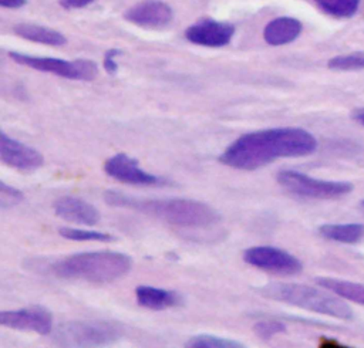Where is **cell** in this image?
I'll return each instance as SVG.
<instances>
[{
  "mask_svg": "<svg viewBox=\"0 0 364 348\" xmlns=\"http://www.w3.org/2000/svg\"><path fill=\"white\" fill-rule=\"evenodd\" d=\"M316 138L303 128H269L239 136L219 161L242 170L259 169L279 158H299L316 151Z\"/></svg>",
  "mask_w": 364,
  "mask_h": 348,
  "instance_id": "1",
  "label": "cell"
},
{
  "mask_svg": "<svg viewBox=\"0 0 364 348\" xmlns=\"http://www.w3.org/2000/svg\"><path fill=\"white\" fill-rule=\"evenodd\" d=\"M104 199L111 206L134 209L185 229H209L219 222L213 207L192 199H139L117 190L105 192Z\"/></svg>",
  "mask_w": 364,
  "mask_h": 348,
  "instance_id": "2",
  "label": "cell"
},
{
  "mask_svg": "<svg viewBox=\"0 0 364 348\" xmlns=\"http://www.w3.org/2000/svg\"><path fill=\"white\" fill-rule=\"evenodd\" d=\"M132 267L128 254L111 250L87 251L67 256L53 264V273L61 278L108 284L127 276Z\"/></svg>",
  "mask_w": 364,
  "mask_h": 348,
  "instance_id": "3",
  "label": "cell"
},
{
  "mask_svg": "<svg viewBox=\"0 0 364 348\" xmlns=\"http://www.w3.org/2000/svg\"><path fill=\"white\" fill-rule=\"evenodd\" d=\"M257 293L266 298L286 303L307 311L324 314L338 320H351L353 310L340 298L297 283H270L257 288Z\"/></svg>",
  "mask_w": 364,
  "mask_h": 348,
  "instance_id": "4",
  "label": "cell"
},
{
  "mask_svg": "<svg viewBox=\"0 0 364 348\" xmlns=\"http://www.w3.org/2000/svg\"><path fill=\"white\" fill-rule=\"evenodd\" d=\"M122 328L111 321H73L63 324L57 332V341L68 347H97L118 341Z\"/></svg>",
  "mask_w": 364,
  "mask_h": 348,
  "instance_id": "5",
  "label": "cell"
},
{
  "mask_svg": "<svg viewBox=\"0 0 364 348\" xmlns=\"http://www.w3.org/2000/svg\"><path fill=\"white\" fill-rule=\"evenodd\" d=\"M277 182L293 195L313 199H337L353 190V183L350 182L316 179L290 169L280 170Z\"/></svg>",
  "mask_w": 364,
  "mask_h": 348,
  "instance_id": "6",
  "label": "cell"
},
{
  "mask_svg": "<svg viewBox=\"0 0 364 348\" xmlns=\"http://www.w3.org/2000/svg\"><path fill=\"white\" fill-rule=\"evenodd\" d=\"M10 58L16 61L17 64L44 71L51 72L54 75H60L70 80H81V81H91L98 74V67L91 60H74L67 61L61 58H53V57H36V55H27L16 51L9 53Z\"/></svg>",
  "mask_w": 364,
  "mask_h": 348,
  "instance_id": "7",
  "label": "cell"
},
{
  "mask_svg": "<svg viewBox=\"0 0 364 348\" xmlns=\"http://www.w3.org/2000/svg\"><path fill=\"white\" fill-rule=\"evenodd\" d=\"M243 260L256 268L279 276H294L303 268L301 261L293 254L270 246H256L245 250Z\"/></svg>",
  "mask_w": 364,
  "mask_h": 348,
  "instance_id": "8",
  "label": "cell"
},
{
  "mask_svg": "<svg viewBox=\"0 0 364 348\" xmlns=\"http://www.w3.org/2000/svg\"><path fill=\"white\" fill-rule=\"evenodd\" d=\"M0 324L13 330L46 335L53 330V315L47 308L41 305H31L21 310L1 311Z\"/></svg>",
  "mask_w": 364,
  "mask_h": 348,
  "instance_id": "9",
  "label": "cell"
},
{
  "mask_svg": "<svg viewBox=\"0 0 364 348\" xmlns=\"http://www.w3.org/2000/svg\"><path fill=\"white\" fill-rule=\"evenodd\" d=\"M104 170L108 176L117 179L121 183L139 186H155L165 183L164 179L141 169L135 159L129 158L122 152L108 158L104 163Z\"/></svg>",
  "mask_w": 364,
  "mask_h": 348,
  "instance_id": "10",
  "label": "cell"
},
{
  "mask_svg": "<svg viewBox=\"0 0 364 348\" xmlns=\"http://www.w3.org/2000/svg\"><path fill=\"white\" fill-rule=\"evenodd\" d=\"M0 159L4 165L20 172H33L44 163V158L37 149L10 138L4 132L0 134Z\"/></svg>",
  "mask_w": 364,
  "mask_h": 348,
  "instance_id": "11",
  "label": "cell"
},
{
  "mask_svg": "<svg viewBox=\"0 0 364 348\" xmlns=\"http://www.w3.org/2000/svg\"><path fill=\"white\" fill-rule=\"evenodd\" d=\"M124 17L144 28H164L172 23V9L159 0H145L132 6Z\"/></svg>",
  "mask_w": 364,
  "mask_h": 348,
  "instance_id": "12",
  "label": "cell"
},
{
  "mask_svg": "<svg viewBox=\"0 0 364 348\" xmlns=\"http://www.w3.org/2000/svg\"><path fill=\"white\" fill-rule=\"evenodd\" d=\"M235 34V27L230 23L203 20L186 28L185 37L198 45L223 47L229 44Z\"/></svg>",
  "mask_w": 364,
  "mask_h": 348,
  "instance_id": "13",
  "label": "cell"
},
{
  "mask_svg": "<svg viewBox=\"0 0 364 348\" xmlns=\"http://www.w3.org/2000/svg\"><path fill=\"white\" fill-rule=\"evenodd\" d=\"M54 212L61 219L84 226H94L100 220L98 209L84 199L63 196L54 202Z\"/></svg>",
  "mask_w": 364,
  "mask_h": 348,
  "instance_id": "14",
  "label": "cell"
},
{
  "mask_svg": "<svg viewBox=\"0 0 364 348\" xmlns=\"http://www.w3.org/2000/svg\"><path fill=\"white\" fill-rule=\"evenodd\" d=\"M301 33V23L293 17H277L267 23L263 38L270 45H284L294 41Z\"/></svg>",
  "mask_w": 364,
  "mask_h": 348,
  "instance_id": "15",
  "label": "cell"
},
{
  "mask_svg": "<svg viewBox=\"0 0 364 348\" xmlns=\"http://www.w3.org/2000/svg\"><path fill=\"white\" fill-rule=\"evenodd\" d=\"M135 295L136 303L141 307L155 311L176 307L181 304V297L176 293L151 286H138L135 288Z\"/></svg>",
  "mask_w": 364,
  "mask_h": 348,
  "instance_id": "16",
  "label": "cell"
},
{
  "mask_svg": "<svg viewBox=\"0 0 364 348\" xmlns=\"http://www.w3.org/2000/svg\"><path fill=\"white\" fill-rule=\"evenodd\" d=\"M13 31L28 41L40 43V44H47V45H63L65 44V37L53 28L38 26V24H31V23H20L13 27Z\"/></svg>",
  "mask_w": 364,
  "mask_h": 348,
  "instance_id": "17",
  "label": "cell"
},
{
  "mask_svg": "<svg viewBox=\"0 0 364 348\" xmlns=\"http://www.w3.org/2000/svg\"><path fill=\"white\" fill-rule=\"evenodd\" d=\"M316 283L320 287L334 293L338 297H343L346 300H350V301L364 305V286L363 284L338 280V278H333V277H317Z\"/></svg>",
  "mask_w": 364,
  "mask_h": 348,
  "instance_id": "18",
  "label": "cell"
},
{
  "mask_svg": "<svg viewBox=\"0 0 364 348\" xmlns=\"http://www.w3.org/2000/svg\"><path fill=\"white\" fill-rule=\"evenodd\" d=\"M320 236L324 239L340 243H357L364 236V224L360 223H343V224H323L318 227Z\"/></svg>",
  "mask_w": 364,
  "mask_h": 348,
  "instance_id": "19",
  "label": "cell"
},
{
  "mask_svg": "<svg viewBox=\"0 0 364 348\" xmlns=\"http://www.w3.org/2000/svg\"><path fill=\"white\" fill-rule=\"evenodd\" d=\"M317 6L334 17H351L355 14L360 0H314Z\"/></svg>",
  "mask_w": 364,
  "mask_h": 348,
  "instance_id": "20",
  "label": "cell"
},
{
  "mask_svg": "<svg viewBox=\"0 0 364 348\" xmlns=\"http://www.w3.org/2000/svg\"><path fill=\"white\" fill-rule=\"evenodd\" d=\"M60 236L68 240H75V241H112L115 240L114 236L105 233V232H98V230H85V229H75V227H60L58 229Z\"/></svg>",
  "mask_w": 364,
  "mask_h": 348,
  "instance_id": "21",
  "label": "cell"
},
{
  "mask_svg": "<svg viewBox=\"0 0 364 348\" xmlns=\"http://www.w3.org/2000/svg\"><path fill=\"white\" fill-rule=\"evenodd\" d=\"M186 347L189 348H237V347H243V344L233 339L209 335V334H199L196 337H192L186 342Z\"/></svg>",
  "mask_w": 364,
  "mask_h": 348,
  "instance_id": "22",
  "label": "cell"
},
{
  "mask_svg": "<svg viewBox=\"0 0 364 348\" xmlns=\"http://www.w3.org/2000/svg\"><path fill=\"white\" fill-rule=\"evenodd\" d=\"M327 65H328V68H331V70H338V71L364 70V51L333 57V58L328 61Z\"/></svg>",
  "mask_w": 364,
  "mask_h": 348,
  "instance_id": "23",
  "label": "cell"
},
{
  "mask_svg": "<svg viewBox=\"0 0 364 348\" xmlns=\"http://www.w3.org/2000/svg\"><path fill=\"white\" fill-rule=\"evenodd\" d=\"M284 331H286V327L280 321H274V320H260L253 325V332L260 339H270L276 334H280Z\"/></svg>",
  "mask_w": 364,
  "mask_h": 348,
  "instance_id": "24",
  "label": "cell"
},
{
  "mask_svg": "<svg viewBox=\"0 0 364 348\" xmlns=\"http://www.w3.org/2000/svg\"><path fill=\"white\" fill-rule=\"evenodd\" d=\"M23 199L24 195L18 189L7 185L6 182H0V206L3 209L14 206L20 203Z\"/></svg>",
  "mask_w": 364,
  "mask_h": 348,
  "instance_id": "25",
  "label": "cell"
},
{
  "mask_svg": "<svg viewBox=\"0 0 364 348\" xmlns=\"http://www.w3.org/2000/svg\"><path fill=\"white\" fill-rule=\"evenodd\" d=\"M121 54L119 50L117 48H112V50H108L105 53V57H104V68L108 74H115L117 70H118V65H117V61H115V57Z\"/></svg>",
  "mask_w": 364,
  "mask_h": 348,
  "instance_id": "26",
  "label": "cell"
},
{
  "mask_svg": "<svg viewBox=\"0 0 364 348\" xmlns=\"http://www.w3.org/2000/svg\"><path fill=\"white\" fill-rule=\"evenodd\" d=\"M92 0H60V4L64 9H80L90 4Z\"/></svg>",
  "mask_w": 364,
  "mask_h": 348,
  "instance_id": "27",
  "label": "cell"
},
{
  "mask_svg": "<svg viewBox=\"0 0 364 348\" xmlns=\"http://www.w3.org/2000/svg\"><path fill=\"white\" fill-rule=\"evenodd\" d=\"M26 4V0H0V6L9 9H17Z\"/></svg>",
  "mask_w": 364,
  "mask_h": 348,
  "instance_id": "28",
  "label": "cell"
},
{
  "mask_svg": "<svg viewBox=\"0 0 364 348\" xmlns=\"http://www.w3.org/2000/svg\"><path fill=\"white\" fill-rule=\"evenodd\" d=\"M354 118L360 122V124H363L364 125V108H361V109H358V111H355V114H354Z\"/></svg>",
  "mask_w": 364,
  "mask_h": 348,
  "instance_id": "29",
  "label": "cell"
},
{
  "mask_svg": "<svg viewBox=\"0 0 364 348\" xmlns=\"http://www.w3.org/2000/svg\"><path fill=\"white\" fill-rule=\"evenodd\" d=\"M363 205H364V200H363Z\"/></svg>",
  "mask_w": 364,
  "mask_h": 348,
  "instance_id": "30",
  "label": "cell"
}]
</instances>
